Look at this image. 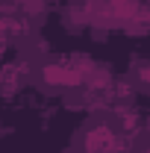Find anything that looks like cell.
<instances>
[{
  "label": "cell",
  "mask_w": 150,
  "mask_h": 153,
  "mask_svg": "<svg viewBox=\"0 0 150 153\" xmlns=\"http://www.w3.org/2000/svg\"><path fill=\"white\" fill-rule=\"evenodd\" d=\"M88 144H91V153H115V147H118V141H115V135L109 133V130L91 133Z\"/></svg>",
  "instance_id": "6da1fadb"
}]
</instances>
